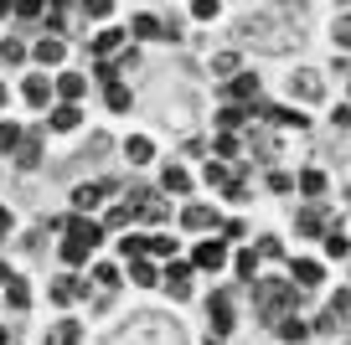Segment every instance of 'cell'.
Returning <instances> with one entry per match:
<instances>
[{
	"label": "cell",
	"instance_id": "e575fe53",
	"mask_svg": "<svg viewBox=\"0 0 351 345\" xmlns=\"http://www.w3.org/2000/svg\"><path fill=\"white\" fill-rule=\"evenodd\" d=\"M320 242H326V253H330V258H346V253H351V242L341 238V232H326Z\"/></svg>",
	"mask_w": 351,
	"mask_h": 345
},
{
	"label": "cell",
	"instance_id": "5bb4252c",
	"mask_svg": "<svg viewBox=\"0 0 351 345\" xmlns=\"http://www.w3.org/2000/svg\"><path fill=\"white\" fill-rule=\"evenodd\" d=\"M232 98H238V108H258V77L238 73V77H232Z\"/></svg>",
	"mask_w": 351,
	"mask_h": 345
},
{
	"label": "cell",
	"instance_id": "d4e9b609",
	"mask_svg": "<svg viewBox=\"0 0 351 345\" xmlns=\"http://www.w3.org/2000/svg\"><path fill=\"white\" fill-rule=\"evenodd\" d=\"M21 140H26L21 124H0V155H16V150H21Z\"/></svg>",
	"mask_w": 351,
	"mask_h": 345
},
{
	"label": "cell",
	"instance_id": "ffe728a7",
	"mask_svg": "<svg viewBox=\"0 0 351 345\" xmlns=\"http://www.w3.org/2000/svg\"><path fill=\"white\" fill-rule=\"evenodd\" d=\"M274 330H279V340H285V345H300V340H310V324H305V320H289V314L274 324Z\"/></svg>",
	"mask_w": 351,
	"mask_h": 345
},
{
	"label": "cell",
	"instance_id": "1f68e13d",
	"mask_svg": "<svg viewBox=\"0 0 351 345\" xmlns=\"http://www.w3.org/2000/svg\"><path fill=\"white\" fill-rule=\"evenodd\" d=\"M212 150L222 155V160H238V150H243V140L238 134H217V144H212Z\"/></svg>",
	"mask_w": 351,
	"mask_h": 345
},
{
	"label": "cell",
	"instance_id": "f5cc1de1",
	"mask_svg": "<svg viewBox=\"0 0 351 345\" xmlns=\"http://www.w3.org/2000/svg\"><path fill=\"white\" fill-rule=\"evenodd\" d=\"M212 67H217V73H228V77H238V57H217Z\"/></svg>",
	"mask_w": 351,
	"mask_h": 345
},
{
	"label": "cell",
	"instance_id": "44dd1931",
	"mask_svg": "<svg viewBox=\"0 0 351 345\" xmlns=\"http://www.w3.org/2000/svg\"><path fill=\"white\" fill-rule=\"evenodd\" d=\"M253 119V108H238V103H232V108H222V114H217V124H222V134H232V129H243V124H248Z\"/></svg>",
	"mask_w": 351,
	"mask_h": 345
},
{
	"label": "cell",
	"instance_id": "680465c9",
	"mask_svg": "<svg viewBox=\"0 0 351 345\" xmlns=\"http://www.w3.org/2000/svg\"><path fill=\"white\" fill-rule=\"evenodd\" d=\"M0 103H5V83H0Z\"/></svg>",
	"mask_w": 351,
	"mask_h": 345
},
{
	"label": "cell",
	"instance_id": "f907efd6",
	"mask_svg": "<svg viewBox=\"0 0 351 345\" xmlns=\"http://www.w3.org/2000/svg\"><path fill=\"white\" fill-rule=\"evenodd\" d=\"M202 175H207V186H228V170H222V165H207Z\"/></svg>",
	"mask_w": 351,
	"mask_h": 345
},
{
	"label": "cell",
	"instance_id": "7c38bea8",
	"mask_svg": "<svg viewBox=\"0 0 351 345\" xmlns=\"http://www.w3.org/2000/svg\"><path fill=\"white\" fill-rule=\"evenodd\" d=\"M26 57H36L42 67H57V62L67 57V47H62V36H42V42H36V47H32Z\"/></svg>",
	"mask_w": 351,
	"mask_h": 345
},
{
	"label": "cell",
	"instance_id": "9a60e30c",
	"mask_svg": "<svg viewBox=\"0 0 351 345\" xmlns=\"http://www.w3.org/2000/svg\"><path fill=\"white\" fill-rule=\"evenodd\" d=\"M93 52H99V62H114V52H124V31L114 26V31H99L93 36Z\"/></svg>",
	"mask_w": 351,
	"mask_h": 345
},
{
	"label": "cell",
	"instance_id": "7402d4cb",
	"mask_svg": "<svg viewBox=\"0 0 351 345\" xmlns=\"http://www.w3.org/2000/svg\"><path fill=\"white\" fill-rule=\"evenodd\" d=\"M77 119H83V114H77V103H57V108H52V129H62V134L77 129Z\"/></svg>",
	"mask_w": 351,
	"mask_h": 345
},
{
	"label": "cell",
	"instance_id": "f1b7e54d",
	"mask_svg": "<svg viewBox=\"0 0 351 345\" xmlns=\"http://www.w3.org/2000/svg\"><path fill=\"white\" fill-rule=\"evenodd\" d=\"M171 253H176V238H160V232L145 238V258H171Z\"/></svg>",
	"mask_w": 351,
	"mask_h": 345
},
{
	"label": "cell",
	"instance_id": "277c9868",
	"mask_svg": "<svg viewBox=\"0 0 351 345\" xmlns=\"http://www.w3.org/2000/svg\"><path fill=\"white\" fill-rule=\"evenodd\" d=\"M253 119L274 124V129H310L305 114H300V108H285V103H258V108H253Z\"/></svg>",
	"mask_w": 351,
	"mask_h": 345
},
{
	"label": "cell",
	"instance_id": "9c48e42d",
	"mask_svg": "<svg viewBox=\"0 0 351 345\" xmlns=\"http://www.w3.org/2000/svg\"><path fill=\"white\" fill-rule=\"evenodd\" d=\"M181 227H186V232H212V227H222V222H217V212H212V206L191 201L186 212H181Z\"/></svg>",
	"mask_w": 351,
	"mask_h": 345
},
{
	"label": "cell",
	"instance_id": "f546056e",
	"mask_svg": "<svg viewBox=\"0 0 351 345\" xmlns=\"http://www.w3.org/2000/svg\"><path fill=\"white\" fill-rule=\"evenodd\" d=\"M232 273H238V279H253V273H258V253L238 248V258H232Z\"/></svg>",
	"mask_w": 351,
	"mask_h": 345
},
{
	"label": "cell",
	"instance_id": "60d3db41",
	"mask_svg": "<svg viewBox=\"0 0 351 345\" xmlns=\"http://www.w3.org/2000/svg\"><path fill=\"white\" fill-rule=\"evenodd\" d=\"M119 253H124L130 263H134V258H145V238H124V242H119Z\"/></svg>",
	"mask_w": 351,
	"mask_h": 345
},
{
	"label": "cell",
	"instance_id": "603a6c76",
	"mask_svg": "<svg viewBox=\"0 0 351 345\" xmlns=\"http://www.w3.org/2000/svg\"><path fill=\"white\" fill-rule=\"evenodd\" d=\"M5 304H11V309H26V304H32V283L11 279V283H5Z\"/></svg>",
	"mask_w": 351,
	"mask_h": 345
},
{
	"label": "cell",
	"instance_id": "ba28073f",
	"mask_svg": "<svg viewBox=\"0 0 351 345\" xmlns=\"http://www.w3.org/2000/svg\"><path fill=\"white\" fill-rule=\"evenodd\" d=\"M222 263H228V248H222L217 238H207V242H202L197 253H191V268H207V273H217Z\"/></svg>",
	"mask_w": 351,
	"mask_h": 345
},
{
	"label": "cell",
	"instance_id": "c3c4849f",
	"mask_svg": "<svg viewBox=\"0 0 351 345\" xmlns=\"http://www.w3.org/2000/svg\"><path fill=\"white\" fill-rule=\"evenodd\" d=\"M83 11H88V16H93V21H104V16H109V11H114V5H109V0H88Z\"/></svg>",
	"mask_w": 351,
	"mask_h": 345
},
{
	"label": "cell",
	"instance_id": "484cf974",
	"mask_svg": "<svg viewBox=\"0 0 351 345\" xmlns=\"http://www.w3.org/2000/svg\"><path fill=\"white\" fill-rule=\"evenodd\" d=\"M130 222H134V212H130V206H119V201H114V206H109V216H104L99 227H104V232H119V227H130Z\"/></svg>",
	"mask_w": 351,
	"mask_h": 345
},
{
	"label": "cell",
	"instance_id": "83f0119b",
	"mask_svg": "<svg viewBox=\"0 0 351 345\" xmlns=\"http://www.w3.org/2000/svg\"><path fill=\"white\" fill-rule=\"evenodd\" d=\"M104 103H109L114 114H124V108H130V88H124V83H109V88H104Z\"/></svg>",
	"mask_w": 351,
	"mask_h": 345
},
{
	"label": "cell",
	"instance_id": "5b68a950",
	"mask_svg": "<svg viewBox=\"0 0 351 345\" xmlns=\"http://www.w3.org/2000/svg\"><path fill=\"white\" fill-rule=\"evenodd\" d=\"M67 242H77V248L93 253V248L104 242V227L93 222V216H73V222H67Z\"/></svg>",
	"mask_w": 351,
	"mask_h": 345
},
{
	"label": "cell",
	"instance_id": "f6af8a7d",
	"mask_svg": "<svg viewBox=\"0 0 351 345\" xmlns=\"http://www.w3.org/2000/svg\"><path fill=\"white\" fill-rule=\"evenodd\" d=\"M21 21H42V5H32V0H21V5H11Z\"/></svg>",
	"mask_w": 351,
	"mask_h": 345
},
{
	"label": "cell",
	"instance_id": "74e56055",
	"mask_svg": "<svg viewBox=\"0 0 351 345\" xmlns=\"http://www.w3.org/2000/svg\"><path fill=\"white\" fill-rule=\"evenodd\" d=\"M160 279H165V283H181V279H191V263H176V258H171Z\"/></svg>",
	"mask_w": 351,
	"mask_h": 345
},
{
	"label": "cell",
	"instance_id": "836d02e7",
	"mask_svg": "<svg viewBox=\"0 0 351 345\" xmlns=\"http://www.w3.org/2000/svg\"><path fill=\"white\" fill-rule=\"evenodd\" d=\"M93 279H99L104 289H119V268H114V263H93Z\"/></svg>",
	"mask_w": 351,
	"mask_h": 345
},
{
	"label": "cell",
	"instance_id": "3957f363",
	"mask_svg": "<svg viewBox=\"0 0 351 345\" xmlns=\"http://www.w3.org/2000/svg\"><path fill=\"white\" fill-rule=\"evenodd\" d=\"M109 196H119V186H114V181H88V186H77V191H73V216L99 212Z\"/></svg>",
	"mask_w": 351,
	"mask_h": 345
},
{
	"label": "cell",
	"instance_id": "4316f807",
	"mask_svg": "<svg viewBox=\"0 0 351 345\" xmlns=\"http://www.w3.org/2000/svg\"><path fill=\"white\" fill-rule=\"evenodd\" d=\"M300 191H305V196H326V170H315V165H310V170L305 175H300Z\"/></svg>",
	"mask_w": 351,
	"mask_h": 345
},
{
	"label": "cell",
	"instance_id": "681fc988",
	"mask_svg": "<svg viewBox=\"0 0 351 345\" xmlns=\"http://www.w3.org/2000/svg\"><path fill=\"white\" fill-rule=\"evenodd\" d=\"M42 21H47V31H62V5H52V11H42Z\"/></svg>",
	"mask_w": 351,
	"mask_h": 345
},
{
	"label": "cell",
	"instance_id": "8fae6325",
	"mask_svg": "<svg viewBox=\"0 0 351 345\" xmlns=\"http://www.w3.org/2000/svg\"><path fill=\"white\" fill-rule=\"evenodd\" d=\"M52 93L62 98V103H77V98L88 93V77L83 73H57V83H52Z\"/></svg>",
	"mask_w": 351,
	"mask_h": 345
},
{
	"label": "cell",
	"instance_id": "4dcf8cb0",
	"mask_svg": "<svg viewBox=\"0 0 351 345\" xmlns=\"http://www.w3.org/2000/svg\"><path fill=\"white\" fill-rule=\"evenodd\" d=\"M0 57H5V62H26V42L21 36H5V42H0Z\"/></svg>",
	"mask_w": 351,
	"mask_h": 345
},
{
	"label": "cell",
	"instance_id": "7a4b0ae2",
	"mask_svg": "<svg viewBox=\"0 0 351 345\" xmlns=\"http://www.w3.org/2000/svg\"><path fill=\"white\" fill-rule=\"evenodd\" d=\"M346 314H351V289H336V294H330V304H326V309H320V320H310V335H336L341 330V324H346Z\"/></svg>",
	"mask_w": 351,
	"mask_h": 345
},
{
	"label": "cell",
	"instance_id": "bcb514c9",
	"mask_svg": "<svg viewBox=\"0 0 351 345\" xmlns=\"http://www.w3.org/2000/svg\"><path fill=\"white\" fill-rule=\"evenodd\" d=\"M258 258H285V248H279V238H263V242H258Z\"/></svg>",
	"mask_w": 351,
	"mask_h": 345
},
{
	"label": "cell",
	"instance_id": "e0dca14e",
	"mask_svg": "<svg viewBox=\"0 0 351 345\" xmlns=\"http://www.w3.org/2000/svg\"><path fill=\"white\" fill-rule=\"evenodd\" d=\"M160 191H171V196H186V191H191V175L181 170V165H165V170H160Z\"/></svg>",
	"mask_w": 351,
	"mask_h": 345
},
{
	"label": "cell",
	"instance_id": "52a82bcc",
	"mask_svg": "<svg viewBox=\"0 0 351 345\" xmlns=\"http://www.w3.org/2000/svg\"><path fill=\"white\" fill-rule=\"evenodd\" d=\"M207 314H212V335H217V340L238 324V320H232V299H228V294H212V299H207Z\"/></svg>",
	"mask_w": 351,
	"mask_h": 345
},
{
	"label": "cell",
	"instance_id": "d6986e66",
	"mask_svg": "<svg viewBox=\"0 0 351 345\" xmlns=\"http://www.w3.org/2000/svg\"><path fill=\"white\" fill-rule=\"evenodd\" d=\"M83 294H88L83 279H57V283H52V299H57V304H73V299H83Z\"/></svg>",
	"mask_w": 351,
	"mask_h": 345
},
{
	"label": "cell",
	"instance_id": "6f0895ef",
	"mask_svg": "<svg viewBox=\"0 0 351 345\" xmlns=\"http://www.w3.org/2000/svg\"><path fill=\"white\" fill-rule=\"evenodd\" d=\"M0 345H11V330H5V324H0Z\"/></svg>",
	"mask_w": 351,
	"mask_h": 345
},
{
	"label": "cell",
	"instance_id": "ab89813d",
	"mask_svg": "<svg viewBox=\"0 0 351 345\" xmlns=\"http://www.w3.org/2000/svg\"><path fill=\"white\" fill-rule=\"evenodd\" d=\"M336 47H341V52H351V11L336 21Z\"/></svg>",
	"mask_w": 351,
	"mask_h": 345
},
{
	"label": "cell",
	"instance_id": "30bf717a",
	"mask_svg": "<svg viewBox=\"0 0 351 345\" xmlns=\"http://www.w3.org/2000/svg\"><path fill=\"white\" fill-rule=\"evenodd\" d=\"M289 279H295V289H315V283L326 279V268H320L315 258H295L289 263Z\"/></svg>",
	"mask_w": 351,
	"mask_h": 345
},
{
	"label": "cell",
	"instance_id": "11a10c76",
	"mask_svg": "<svg viewBox=\"0 0 351 345\" xmlns=\"http://www.w3.org/2000/svg\"><path fill=\"white\" fill-rule=\"evenodd\" d=\"M5 232H11V212H5V206H0V238H5Z\"/></svg>",
	"mask_w": 351,
	"mask_h": 345
},
{
	"label": "cell",
	"instance_id": "8d00e7d4",
	"mask_svg": "<svg viewBox=\"0 0 351 345\" xmlns=\"http://www.w3.org/2000/svg\"><path fill=\"white\" fill-rule=\"evenodd\" d=\"M243 238H248V227H243L238 216H232V222H222V238H217V242H243Z\"/></svg>",
	"mask_w": 351,
	"mask_h": 345
},
{
	"label": "cell",
	"instance_id": "9f6ffc18",
	"mask_svg": "<svg viewBox=\"0 0 351 345\" xmlns=\"http://www.w3.org/2000/svg\"><path fill=\"white\" fill-rule=\"evenodd\" d=\"M16 279V273H11V263H0V283H11Z\"/></svg>",
	"mask_w": 351,
	"mask_h": 345
},
{
	"label": "cell",
	"instance_id": "cb8c5ba5",
	"mask_svg": "<svg viewBox=\"0 0 351 345\" xmlns=\"http://www.w3.org/2000/svg\"><path fill=\"white\" fill-rule=\"evenodd\" d=\"M130 279H134V283H145V289H150V283H160V268H155L150 258H134V263H130Z\"/></svg>",
	"mask_w": 351,
	"mask_h": 345
},
{
	"label": "cell",
	"instance_id": "4fadbf2b",
	"mask_svg": "<svg viewBox=\"0 0 351 345\" xmlns=\"http://www.w3.org/2000/svg\"><path fill=\"white\" fill-rule=\"evenodd\" d=\"M21 93H26V103H32V108H47V103H52V77L32 73V77H26V88H21Z\"/></svg>",
	"mask_w": 351,
	"mask_h": 345
},
{
	"label": "cell",
	"instance_id": "db71d44e",
	"mask_svg": "<svg viewBox=\"0 0 351 345\" xmlns=\"http://www.w3.org/2000/svg\"><path fill=\"white\" fill-rule=\"evenodd\" d=\"M330 119H336V124H341V129H351V103H341V108H336V114H330Z\"/></svg>",
	"mask_w": 351,
	"mask_h": 345
},
{
	"label": "cell",
	"instance_id": "d6a6232c",
	"mask_svg": "<svg viewBox=\"0 0 351 345\" xmlns=\"http://www.w3.org/2000/svg\"><path fill=\"white\" fill-rule=\"evenodd\" d=\"M47 345H77V320H62V324H57V335H52Z\"/></svg>",
	"mask_w": 351,
	"mask_h": 345
},
{
	"label": "cell",
	"instance_id": "7bdbcfd3",
	"mask_svg": "<svg viewBox=\"0 0 351 345\" xmlns=\"http://www.w3.org/2000/svg\"><path fill=\"white\" fill-rule=\"evenodd\" d=\"M93 77L109 88V83H119V67H114V62H99V67H93Z\"/></svg>",
	"mask_w": 351,
	"mask_h": 345
},
{
	"label": "cell",
	"instance_id": "f35d334b",
	"mask_svg": "<svg viewBox=\"0 0 351 345\" xmlns=\"http://www.w3.org/2000/svg\"><path fill=\"white\" fill-rule=\"evenodd\" d=\"M62 263H73V268H83V263H88V248H77V242H62Z\"/></svg>",
	"mask_w": 351,
	"mask_h": 345
},
{
	"label": "cell",
	"instance_id": "816d5d0a",
	"mask_svg": "<svg viewBox=\"0 0 351 345\" xmlns=\"http://www.w3.org/2000/svg\"><path fill=\"white\" fill-rule=\"evenodd\" d=\"M171 289V299H191V279H181V283H165Z\"/></svg>",
	"mask_w": 351,
	"mask_h": 345
},
{
	"label": "cell",
	"instance_id": "7dc6e473",
	"mask_svg": "<svg viewBox=\"0 0 351 345\" xmlns=\"http://www.w3.org/2000/svg\"><path fill=\"white\" fill-rule=\"evenodd\" d=\"M295 88H300V93H310V98H315V93H320V77H310V73H300V77H295Z\"/></svg>",
	"mask_w": 351,
	"mask_h": 345
},
{
	"label": "cell",
	"instance_id": "6da1fadb",
	"mask_svg": "<svg viewBox=\"0 0 351 345\" xmlns=\"http://www.w3.org/2000/svg\"><path fill=\"white\" fill-rule=\"evenodd\" d=\"M253 294H258L263 320H274V324L300 304V289H295V283H285V279H253Z\"/></svg>",
	"mask_w": 351,
	"mask_h": 345
},
{
	"label": "cell",
	"instance_id": "ee69618b",
	"mask_svg": "<svg viewBox=\"0 0 351 345\" xmlns=\"http://www.w3.org/2000/svg\"><path fill=\"white\" fill-rule=\"evenodd\" d=\"M269 186H274V191H295V175H285V170H269Z\"/></svg>",
	"mask_w": 351,
	"mask_h": 345
},
{
	"label": "cell",
	"instance_id": "8992f818",
	"mask_svg": "<svg viewBox=\"0 0 351 345\" xmlns=\"http://www.w3.org/2000/svg\"><path fill=\"white\" fill-rule=\"evenodd\" d=\"M130 36H140V42H160V36H171V26H165L155 11H140L130 21Z\"/></svg>",
	"mask_w": 351,
	"mask_h": 345
},
{
	"label": "cell",
	"instance_id": "2e32d148",
	"mask_svg": "<svg viewBox=\"0 0 351 345\" xmlns=\"http://www.w3.org/2000/svg\"><path fill=\"white\" fill-rule=\"evenodd\" d=\"M124 160H130V165H150L155 160V144L145 140V134H130V140H124Z\"/></svg>",
	"mask_w": 351,
	"mask_h": 345
},
{
	"label": "cell",
	"instance_id": "d590c367",
	"mask_svg": "<svg viewBox=\"0 0 351 345\" xmlns=\"http://www.w3.org/2000/svg\"><path fill=\"white\" fill-rule=\"evenodd\" d=\"M300 232H305V238H326V227H320L315 212H300Z\"/></svg>",
	"mask_w": 351,
	"mask_h": 345
},
{
	"label": "cell",
	"instance_id": "ac0fdd59",
	"mask_svg": "<svg viewBox=\"0 0 351 345\" xmlns=\"http://www.w3.org/2000/svg\"><path fill=\"white\" fill-rule=\"evenodd\" d=\"M36 160H42V129H32L21 140V150H16V165H21V170H32Z\"/></svg>",
	"mask_w": 351,
	"mask_h": 345
},
{
	"label": "cell",
	"instance_id": "b9f144b4",
	"mask_svg": "<svg viewBox=\"0 0 351 345\" xmlns=\"http://www.w3.org/2000/svg\"><path fill=\"white\" fill-rule=\"evenodd\" d=\"M217 11H222L217 0H197V5H191V16H197V21H212V16H217Z\"/></svg>",
	"mask_w": 351,
	"mask_h": 345
}]
</instances>
